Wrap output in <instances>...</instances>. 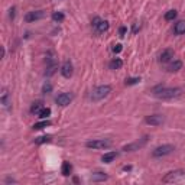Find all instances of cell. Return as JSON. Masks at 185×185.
Here are the masks:
<instances>
[{"mask_svg":"<svg viewBox=\"0 0 185 185\" xmlns=\"http://www.w3.org/2000/svg\"><path fill=\"white\" fill-rule=\"evenodd\" d=\"M155 94L158 98H164V100H169V98H177L182 94L181 88H174V87H162V88H155Z\"/></svg>","mask_w":185,"mask_h":185,"instance_id":"obj_1","label":"cell"},{"mask_svg":"<svg viewBox=\"0 0 185 185\" xmlns=\"http://www.w3.org/2000/svg\"><path fill=\"white\" fill-rule=\"evenodd\" d=\"M110 92H111V87H110V85H100V87H97V88L92 90L91 100L92 101H98V100H101V98L107 97Z\"/></svg>","mask_w":185,"mask_h":185,"instance_id":"obj_2","label":"cell"},{"mask_svg":"<svg viewBox=\"0 0 185 185\" xmlns=\"http://www.w3.org/2000/svg\"><path fill=\"white\" fill-rule=\"evenodd\" d=\"M174 151H175V147L172 145H162V146H158L155 151L152 152V156L153 158H162V156L171 155Z\"/></svg>","mask_w":185,"mask_h":185,"instance_id":"obj_3","label":"cell"},{"mask_svg":"<svg viewBox=\"0 0 185 185\" xmlns=\"http://www.w3.org/2000/svg\"><path fill=\"white\" fill-rule=\"evenodd\" d=\"M110 145L111 142L107 139H96V140H90L85 143V146L88 149H104V147H109Z\"/></svg>","mask_w":185,"mask_h":185,"instance_id":"obj_4","label":"cell"},{"mask_svg":"<svg viewBox=\"0 0 185 185\" xmlns=\"http://www.w3.org/2000/svg\"><path fill=\"white\" fill-rule=\"evenodd\" d=\"M185 175V171L182 169H178V171H172V172H168L166 175L164 177L162 181L164 182H174V181H178V179H181L182 177Z\"/></svg>","mask_w":185,"mask_h":185,"instance_id":"obj_5","label":"cell"},{"mask_svg":"<svg viewBox=\"0 0 185 185\" xmlns=\"http://www.w3.org/2000/svg\"><path fill=\"white\" fill-rule=\"evenodd\" d=\"M147 142V138L145 136L143 139H140V140H136V142L130 143V145H126V146L123 147V151L124 152H133V151H139L140 147H143L145 145H146Z\"/></svg>","mask_w":185,"mask_h":185,"instance_id":"obj_6","label":"cell"},{"mask_svg":"<svg viewBox=\"0 0 185 185\" xmlns=\"http://www.w3.org/2000/svg\"><path fill=\"white\" fill-rule=\"evenodd\" d=\"M165 119L160 116V114H152V116H147L146 119H145V122L147 123V124H151V126H160L162 123H164Z\"/></svg>","mask_w":185,"mask_h":185,"instance_id":"obj_7","label":"cell"},{"mask_svg":"<svg viewBox=\"0 0 185 185\" xmlns=\"http://www.w3.org/2000/svg\"><path fill=\"white\" fill-rule=\"evenodd\" d=\"M55 101H56V104L58 106L65 107V106H68L72 101V96L71 94H68V92H62V94H59V96L56 97V100Z\"/></svg>","mask_w":185,"mask_h":185,"instance_id":"obj_8","label":"cell"},{"mask_svg":"<svg viewBox=\"0 0 185 185\" xmlns=\"http://www.w3.org/2000/svg\"><path fill=\"white\" fill-rule=\"evenodd\" d=\"M92 26L97 29V32H106V30L109 29V22L107 20H101V19H98V17H96L94 19V22H92Z\"/></svg>","mask_w":185,"mask_h":185,"instance_id":"obj_9","label":"cell"},{"mask_svg":"<svg viewBox=\"0 0 185 185\" xmlns=\"http://www.w3.org/2000/svg\"><path fill=\"white\" fill-rule=\"evenodd\" d=\"M45 16V12L43 10H36V12H29L28 15L25 16V20L26 22H35V20H39Z\"/></svg>","mask_w":185,"mask_h":185,"instance_id":"obj_10","label":"cell"},{"mask_svg":"<svg viewBox=\"0 0 185 185\" xmlns=\"http://www.w3.org/2000/svg\"><path fill=\"white\" fill-rule=\"evenodd\" d=\"M61 74H62L65 78H70L72 75V64L70 61H65L61 67Z\"/></svg>","mask_w":185,"mask_h":185,"instance_id":"obj_11","label":"cell"},{"mask_svg":"<svg viewBox=\"0 0 185 185\" xmlns=\"http://www.w3.org/2000/svg\"><path fill=\"white\" fill-rule=\"evenodd\" d=\"M174 58V51L172 49H165L162 54L159 55V61L162 64H166V62H169L171 59Z\"/></svg>","mask_w":185,"mask_h":185,"instance_id":"obj_12","label":"cell"},{"mask_svg":"<svg viewBox=\"0 0 185 185\" xmlns=\"http://www.w3.org/2000/svg\"><path fill=\"white\" fill-rule=\"evenodd\" d=\"M117 158V152H109V153H104L101 160L104 162V164H110V162H113L114 159Z\"/></svg>","mask_w":185,"mask_h":185,"instance_id":"obj_13","label":"cell"},{"mask_svg":"<svg viewBox=\"0 0 185 185\" xmlns=\"http://www.w3.org/2000/svg\"><path fill=\"white\" fill-rule=\"evenodd\" d=\"M174 32H175L177 35H182V34H185V20H179L178 23H175Z\"/></svg>","mask_w":185,"mask_h":185,"instance_id":"obj_14","label":"cell"},{"mask_svg":"<svg viewBox=\"0 0 185 185\" xmlns=\"http://www.w3.org/2000/svg\"><path fill=\"white\" fill-rule=\"evenodd\" d=\"M123 67V61L120 58H114L111 62H110V70H119V68Z\"/></svg>","mask_w":185,"mask_h":185,"instance_id":"obj_15","label":"cell"},{"mask_svg":"<svg viewBox=\"0 0 185 185\" xmlns=\"http://www.w3.org/2000/svg\"><path fill=\"white\" fill-rule=\"evenodd\" d=\"M72 171V166L70 162H64L62 164V175H65V177H68L70 174H71Z\"/></svg>","mask_w":185,"mask_h":185,"instance_id":"obj_16","label":"cell"},{"mask_svg":"<svg viewBox=\"0 0 185 185\" xmlns=\"http://www.w3.org/2000/svg\"><path fill=\"white\" fill-rule=\"evenodd\" d=\"M91 179L92 181H104V179H107V175H104L103 172H96L91 175Z\"/></svg>","mask_w":185,"mask_h":185,"instance_id":"obj_17","label":"cell"},{"mask_svg":"<svg viewBox=\"0 0 185 185\" xmlns=\"http://www.w3.org/2000/svg\"><path fill=\"white\" fill-rule=\"evenodd\" d=\"M182 68V62L181 61H174L172 64H171V65H169V71H179V70H181Z\"/></svg>","mask_w":185,"mask_h":185,"instance_id":"obj_18","label":"cell"},{"mask_svg":"<svg viewBox=\"0 0 185 185\" xmlns=\"http://www.w3.org/2000/svg\"><path fill=\"white\" fill-rule=\"evenodd\" d=\"M2 104L3 107H7L10 103H9V92L6 90H3V94H2Z\"/></svg>","mask_w":185,"mask_h":185,"instance_id":"obj_19","label":"cell"},{"mask_svg":"<svg viewBox=\"0 0 185 185\" xmlns=\"http://www.w3.org/2000/svg\"><path fill=\"white\" fill-rule=\"evenodd\" d=\"M48 142H51V136H41V138L35 139L36 145H42V143H48Z\"/></svg>","mask_w":185,"mask_h":185,"instance_id":"obj_20","label":"cell"},{"mask_svg":"<svg viewBox=\"0 0 185 185\" xmlns=\"http://www.w3.org/2000/svg\"><path fill=\"white\" fill-rule=\"evenodd\" d=\"M49 124H51V123L48 122V120H42V122H39V123H35V124H34V129L39 130V129H43V127L49 126Z\"/></svg>","mask_w":185,"mask_h":185,"instance_id":"obj_21","label":"cell"},{"mask_svg":"<svg viewBox=\"0 0 185 185\" xmlns=\"http://www.w3.org/2000/svg\"><path fill=\"white\" fill-rule=\"evenodd\" d=\"M177 17V10H169L165 13V20H174Z\"/></svg>","mask_w":185,"mask_h":185,"instance_id":"obj_22","label":"cell"},{"mask_svg":"<svg viewBox=\"0 0 185 185\" xmlns=\"http://www.w3.org/2000/svg\"><path fill=\"white\" fill-rule=\"evenodd\" d=\"M41 110H42V103H35L34 106H32V107H30V111H32V113H41Z\"/></svg>","mask_w":185,"mask_h":185,"instance_id":"obj_23","label":"cell"},{"mask_svg":"<svg viewBox=\"0 0 185 185\" xmlns=\"http://www.w3.org/2000/svg\"><path fill=\"white\" fill-rule=\"evenodd\" d=\"M64 17H65V16H64V15H62L61 12H55L54 15H52V19H54L55 22H62V20H64Z\"/></svg>","mask_w":185,"mask_h":185,"instance_id":"obj_24","label":"cell"},{"mask_svg":"<svg viewBox=\"0 0 185 185\" xmlns=\"http://www.w3.org/2000/svg\"><path fill=\"white\" fill-rule=\"evenodd\" d=\"M139 81H140V78H139V77H135V78H127L124 84H126V85H135V84H138Z\"/></svg>","mask_w":185,"mask_h":185,"instance_id":"obj_25","label":"cell"},{"mask_svg":"<svg viewBox=\"0 0 185 185\" xmlns=\"http://www.w3.org/2000/svg\"><path fill=\"white\" fill-rule=\"evenodd\" d=\"M49 114H51V109H48V107H46V109H42V110H41V113H39V117H41V119H46L48 116H49Z\"/></svg>","mask_w":185,"mask_h":185,"instance_id":"obj_26","label":"cell"},{"mask_svg":"<svg viewBox=\"0 0 185 185\" xmlns=\"http://www.w3.org/2000/svg\"><path fill=\"white\" fill-rule=\"evenodd\" d=\"M55 70H56V65H55V64H51L49 67H48V71L45 72V75H46V77L52 75V74H54V72H55Z\"/></svg>","mask_w":185,"mask_h":185,"instance_id":"obj_27","label":"cell"},{"mask_svg":"<svg viewBox=\"0 0 185 185\" xmlns=\"http://www.w3.org/2000/svg\"><path fill=\"white\" fill-rule=\"evenodd\" d=\"M42 91L45 92V94H49V92L52 91V85H51L49 83H46V84L42 87Z\"/></svg>","mask_w":185,"mask_h":185,"instance_id":"obj_28","label":"cell"},{"mask_svg":"<svg viewBox=\"0 0 185 185\" xmlns=\"http://www.w3.org/2000/svg\"><path fill=\"white\" fill-rule=\"evenodd\" d=\"M122 49H123L122 45H119V43L113 46V52H114V54H119V52H122Z\"/></svg>","mask_w":185,"mask_h":185,"instance_id":"obj_29","label":"cell"},{"mask_svg":"<svg viewBox=\"0 0 185 185\" xmlns=\"http://www.w3.org/2000/svg\"><path fill=\"white\" fill-rule=\"evenodd\" d=\"M126 32H127V29L124 28V26H122V28H120V36H124V34H126Z\"/></svg>","mask_w":185,"mask_h":185,"instance_id":"obj_30","label":"cell"},{"mask_svg":"<svg viewBox=\"0 0 185 185\" xmlns=\"http://www.w3.org/2000/svg\"><path fill=\"white\" fill-rule=\"evenodd\" d=\"M10 17H15V9H10Z\"/></svg>","mask_w":185,"mask_h":185,"instance_id":"obj_31","label":"cell"}]
</instances>
